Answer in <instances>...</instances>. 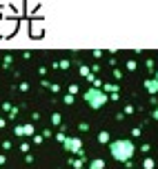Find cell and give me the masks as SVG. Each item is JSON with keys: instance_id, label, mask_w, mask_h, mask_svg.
Segmentation results:
<instances>
[{"instance_id": "8fae6325", "label": "cell", "mask_w": 158, "mask_h": 169, "mask_svg": "<svg viewBox=\"0 0 158 169\" xmlns=\"http://www.w3.org/2000/svg\"><path fill=\"white\" fill-rule=\"evenodd\" d=\"M53 67H56V69H62V71H67V69L71 67V62H69V60H58V62H53Z\"/></svg>"}, {"instance_id": "5b68a950", "label": "cell", "mask_w": 158, "mask_h": 169, "mask_svg": "<svg viewBox=\"0 0 158 169\" xmlns=\"http://www.w3.org/2000/svg\"><path fill=\"white\" fill-rule=\"evenodd\" d=\"M143 84H145V89L149 91V96H156V93H158V82H156L152 76H149V78H145Z\"/></svg>"}, {"instance_id": "74e56055", "label": "cell", "mask_w": 158, "mask_h": 169, "mask_svg": "<svg viewBox=\"0 0 158 169\" xmlns=\"http://www.w3.org/2000/svg\"><path fill=\"white\" fill-rule=\"evenodd\" d=\"M152 78H154V80H156V82H158V69H156V71H154V76H152Z\"/></svg>"}, {"instance_id": "9a60e30c", "label": "cell", "mask_w": 158, "mask_h": 169, "mask_svg": "<svg viewBox=\"0 0 158 169\" xmlns=\"http://www.w3.org/2000/svg\"><path fill=\"white\" fill-rule=\"evenodd\" d=\"M18 151H20L22 156H25V154H29V151H31V145H29V143L25 140V143H20V147H18Z\"/></svg>"}, {"instance_id": "30bf717a", "label": "cell", "mask_w": 158, "mask_h": 169, "mask_svg": "<svg viewBox=\"0 0 158 169\" xmlns=\"http://www.w3.org/2000/svg\"><path fill=\"white\" fill-rule=\"evenodd\" d=\"M143 169H156V163H154V158H152V156H145V160H143Z\"/></svg>"}, {"instance_id": "e575fe53", "label": "cell", "mask_w": 158, "mask_h": 169, "mask_svg": "<svg viewBox=\"0 0 158 169\" xmlns=\"http://www.w3.org/2000/svg\"><path fill=\"white\" fill-rule=\"evenodd\" d=\"M38 73L40 76H47V67H38Z\"/></svg>"}, {"instance_id": "d590c367", "label": "cell", "mask_w": 158, "mask_h": 169, "mask_svg": "<svg viewBox=\"0 0 158 169\" xmlns=\"http://www.w3.org/2000/svg\"><path fill=\"white\" fill-rule=\"evenodd\" d=\"M152 118H154V120H158V107H156V109L152 111Z\"/></svg>"}, {"instance_id": "d6a6232c", "label": "cell", "mask_w": 158, "mask_h": 169, "mask_svg": "<svg viewBox=\"0 0 158 169\" xmlns=\"http://www.w3.org/2000/svg\"><path fill=\"white\" fill-rule=\"evenodd\" d=\"M25 163L31 165V163H34V156H31V154H25Z\"/></svg>"}, {"instance_id": "1f68e13d", "label": "cell", "mask_w": 158, "mask_h": 169, "mask_svg": "<svg viewBox=\"0 0 158 169\" xmlns=\"http://www.w3.org/2000/svg\"><path fill=\"white\" fill-rule=\"evenodd\" d=\"M11 147H14V145H11V140H2V149H7V151H9Z\"/></svg>"}, {"instance_id": "e0dca14e", "label": "cell", "mask_w": 158, "mask_h": 169, "mask_svg": "<svg viewBox=\"0 0 158 169\" xmlns=\"http://www.w3.org/2000/svg\"><path fill=\"white\" fill-rule=\"evenodd\" d=\"M78 73H80L82 78H87L91 71H89V67H87V65H78Z\"/></svg>"}, {"instance_id": "4fadbf2b", "label": "cell", "mask_w": 158, "mask_h": 169, "mask_svg": "<svg viewBox=\"0 0 158 169\" xmlns=\"http://www.w3.org/2000/svg\"><path fill=\"white\" fill-rule=\"evenodd\" d=\"M125 67H127V71H136L138 69V60H125Z\"/></svg>"}, {"instance_id": "7402d4cb", "label": "cell", "mask_w": 158, "mask_h": 169, "mask_svg": "<svg viewBox=\"0 0 158 169\" xmlns=\"http://www.w3.org/2000/svg\"><path fill=\"white\" fill-rule=\"evenodd\" d=\"M18 111H20V109H18V107L14 105V109H11V111H9V114H7V116H9V120H16V116H18Z\"/></svg>"}, {"instance_id": "ba28073f", "label": "cell", "mask_w": 158, "mask_h": 169, "mask_svg": "<svg viewBox=\"0 0 158 169\" xmlns=\"http://www.w3.org/2000/svg\"><path fill=\"white\" fill-rule=\"evenodd\" d=\"M98 143H100V145H109V143H111L109 131H98Z\"/></svg>"}, {"instance_id": "6da1fadb", "label": "cell", "mask_w": 158, "mask_h": 169, "mask_svg": "<svg viewBox=\"0 0 158 169\" xmlns=\"http://www.w3.org/2000/svg\"><path fill=\"white\" fill-rule=\"evenodd\" d=\"M107 147H109V156L114 158L116 163H127V160H132V158L136 156V151H138L136 145H134V140H129V138L111 140Z\"/></svg>"}, {"instance_id": "f1b7e54d", "label": "cell", "mask_w": 158, "mask_h": 169, "mask_svg": "<svg viewBox=\"0 0 158 169\" xmlns=\"http://www.w3.org/2000/svg\"><path fill=\"white\" fill-rule=\"evenodd\" d=\"M78 131H89V123H78Z\"/></svg>"}, {"instance_id": "9c48e42d", "label": "cell", "mask_w": 158, "mask_h": 169, "mask_svg": "<svg viewBox=\"0 0 158 169\" xmlns=\"http://www.w3.org/2000/svg\"><path fill=\"white\" fill-rule=\"evenodd\" d=\"M11 62H14V56H11V53H7L5 58L0 60V67H5V69H9V67H11Z\"/></svg>"}, {"instance_id": "8992f818", "label": "cell", "mask_w": 158, "mask_h": 169, "mask_svg": "<svg viewBox=\"0 0 158 169\" xmlns=\"http://www.w3.org/2000/svg\"><path fill=\"white\" fill-rule=\"evenodd\" d=\"M67 163H69L73 169H87V160H85V156H82V158H73V156H69V158H67Z\"/></svg>"}, {"instance_id": "d6986e66", "label": "cell", "mask_w": 158, "mask_h": 169, "mask_svg": "<svg viewBox=\"0 0 158 169\" xmlns=\"http://www.w3.org/2000/svg\"><path fill=\"white\" fill-rule=\"evenodd\" d=\"M136 149H140V151H143L145 156H149V151H152V145H149V143H145V145H140V147H136Z\"/></svg>"}, {"instance_id": "603a6c76", "label": "cell", "mask_w": 158, "mask_h": 169, "mask_svg": "<svg viewBox=\"0 0 158 169\" xmlns=\"http://www.w3.org/2000/svg\"><path fill=\"white\" fill-rule=\"evenodd\" d=\"M11 109H14V105H11L9 100H5V102H2V111H7V114H9Z\"/></svg>"}, {"instance_id": "3957f363", "label": "cell", "mask_w": 158, "mask_h": 169, "mask_svg": "<svg viewBox=\"0 0 158 169\" xmlns=\"http://www.w3.org/2000/svg\"><path fill=\"white\" fill-rule=\"evenodd\" d=\"M62 149H65V151H69L71 156H78V158L85 156V145H82L80 138H71V136H67V140L62 143Z\"/></svg>"}, {"instance_id": "cb8c5ba5", "label": "cell", "mask_w": 158, "mask_h": 169, "mask_svg": "<svg viewBox=\"0 0 158 169\" xmlns=\"http://www.w3.org/2000/svg\"><path fill=\"white\" fill-rule=\"evenodd\" d=\"M31 140H34V145H40V143H42L45 138H42L40 134H34V136H31Z\"/></svg>"}, {"instance_id": "484cf974", "label": "cell", "mask_w": 158, "mask_h": 169, "mask_svg": "<svg viewBox=\"0 0 158 169\" xmlns=\"http://www.w3.org/2000/svg\"><path fill=\"white\" fill-rule=\"evenodd\" d=\"M18 89H20V91H29V82H27V80H22L20 84H18Z\"/></svg>"}, {"instance_id": "7a4b0ae2", "label": "cell", "mask_w": 158, "mask_h": 169, "mask_svg": "<svg viewBox=\"0 0 158 169\" xmlns=\"http://www.w3.org/2000/svg\"><path fill=\"white\" fill-rule=\"evenodd\" d=\"M82 100H85L91 109H103L107 102H109V96H107L103 89H94V87H89L85 93H82Z\"/></svg>"}, {"instance_id": "44dd1931", "label": "cell", "mask_w": 158, "mask_h": 169, "mask_svg": "<svg viewBox=\"0 0 158 169\" xmlns=\"http://www.w3.org/2000/svg\"><path fill=\"white\" fill-rule=\"evenodd\" d=\"M145 67L149 69V71H156V60H152V58H149V60H145Z\"/></svg>"}, {"instance_id": "83f0119b", "label": "cell", "mask_w": 158, "mask_h": 169, "mask_svg": "<svg viewBox=\"0 0 158 169\" xmlns=\"http://www.w3.org/2000/svg\"><path fill=\"white\" fill-rule=\"evenodd\" d=\"M140 134H143L140 127H134V129H132V136H134V138H140Z\"/></svg>"}, {"instance_id": "277c9868", "label": "cell", "mask_w": 158, "mask_h": 169, "mask_svg": "<svg viewBox=\"0 0 158 169\" xmlns=\"http://www.w3.org/2000/svg\"><path fill=\"white\" fill-rule=\"evenodd\" d=\"M14 134H16L18 138H31V136L36 134V127H34V123H25V125H16V129H14Z\"/></svg>"}, {"instance_id": "8d00e7d4", "label": "cell", "mask_w": 158, "mask_h": 169, "mask_svg": "<svg viewBox=\"0 0 158 169\" xmlns=\"http://www.w3.org/2000/svg\"><path fill=\"white\" fill-rule=\"evenodd\" d=\"M5 163H7V158H5V156H2V154H0V167H2V165H5Z\"/></svg>"}, {"instance_id": "d4e9b609", "label": "cell", "mask_w": 158, "mask_h": 169, "mask_svg": "<svg viewBox=\"0 0 158 169\" xmlns=\"http://www.w3.org/2000/svg\"><path fill=\"white\" fill-rule=\"evenodd\" d=\"M114 78H116V82H118V80H123V71H120L118 67H114Z\"/></svg>"}, {"instance_id": "2e32d148", "label": "cell", "mask_w": 158, "mask_h": 169, "mask_svg": "<svg viewBox=\"0 0 158 169\" xmlns=\"http://www.w3.org/2000/svg\"><path fill=\"white\" fill-rule=\"evenodd\" d=\"M42 33V25L40 22H34L31 25V36H40Z\"/></svg>"}, {"instance_id": "7c38bea8", "label": "cell", "mask_w": 158, "mask_h": 169, "mask_svg": "<svg viewBox=\"0 0 158 169\" xmlns=\"http://www.w3.org/2000/svg\"><path fill=\"white\" fill-rule=\"evenodd\" d=\"M51 125L53 127H60L62 125V116L58 114V111H53V114H51Z\"/></svg>"}, {"instance_id": "836d02e7", "label": "cell", "mask_w": 158, "mask_h": 169, "mask_svg": "<svg viewBox=\"0 0 158 169\" xmlns=\"http://www.w3.org/2000/svg\"><path fill=\"white\" fill-rule=\"evenodd\" d=\"M5 125H7V120H5V116L0 114V129H5Z\"/></svg>"}, {"instance_id": "ac0fdd59", "label": "cell", "mask_w": 158, "mask_h": 169, "mask_svg": "<svg viewBox=\"0 0 158 169\" xmlns=\"http://www.w3.org/2000/svg\"><path fill=\"white\" fill-rule=\"evenodd\" d=\"M73 100H76V98H73V96H69V93H65V96H62V102H65L67 107H71V105H73Z\"/></svg>"}, {"instance_id": "52a82bcc", "label": "cell", "mask_w": 158, "mask_h": 169, "mask_svg": "<svg viewBox=\"0 0 158 169\" xmlns=\"http://www.w3.org/2000/svg\"><path fill=\"white\" fill-rule=\"evenodd\" d=\"M87 169H105V160L103 158H94V160L87 163Z\"/></svg>"}, {"instance_id": "ffe728a7", "label": "cell", "mask_w": 158, "mask_h": 169, "mask_svg": "<svg viewBox=\"0 0 158 169\" xmlns=\"http://www.w3.org/2000/svg\"><path fill=\"white\" fill-rule=\"evenodd\" d=\"M123 114H125V116H132V114H134V105H132V102H127V105H125Z\"/></svg>"}, {"instance_id": "5bb4252c", "label": "cell", "mask_w": 158, "mask_h": 169, "mask_svg": "<svg viewBox=\"0 0 158 169\" xmlns=\"http://www.w3.org/2000/svg\"><path fill=\"white\" fill-rule=\"evenodd\" d=\"M78 91H80V87H78L76 82H71V84H69V89H67V93H69V96H73V98L78 96Z\"/></svg>"}, {"instance_id": "4dcf8cb0", "label": "cell", "mask_w": 158, "mask_h": 169, "mask_svg": "<svg viewBox=\"0 0 158 169\" xmlns=\"http://www.w3.org/2000/svg\"><path fill=\"white\" fill-rule=\"evenodd\" d=\"M49 89H51L53 93H58V91H60V84H58V82H51V87H49Z\"/></svg>"}, {"instance_id": "4316f807", "label": "cell", "mask_w": 158, "mask_h": 169, "mask_svg": "<svg viewBox=\"0 0 158 169\" xmlns=\"http://www.w3.org/2000/svg\"><path fill=\"white\" fill-rule=\"evenodd\" d=\"M40 136L47 140V138H51V136H53V131H51V129H42V134H40Z\"/></svg>"}, {"instance_id": "f546056e", "label": "cell", "mask_w": 158, "mask_h": 169, "mask_svg": "<svg viewBox=\"0 0 158 169\" xmlns=\"http://www.w3.org/2000/svg\"><path fill=\"white\" fill-rule=\"evenodd\" d=\"M40 87H47V89H49V87H51V82H49L47 78H40Z\"/></svg>"}]
</instances>
